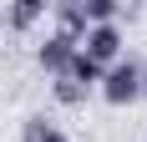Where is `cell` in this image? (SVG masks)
<instances>
[{
    "instance_id": "4",
    "label": "cell",
    "mask_w": 147,
    "mask_h": 142,
    "mask_svg": "<svg viewBox=\"0 0 147 142\" xmlns=\"http://www.w3.org/2000/svg\"><path fill=\"white\" fill-rule=\"evenodd\" d=\"M20 142H71V137H66L46 112H30L26 122H20Z\"/></svg>"
},
{
    "instance_id": "1",
    "label": "cell",
    "mask_w": 147,
    "mask_h": 142,
    "mask_svg": "<svg viewBox=\"0 0 147 142\" xmlns=\"http://www.w3.org/2000/svg\"><path fill=\"white\" fill-rule=\"evenodd\" d=\"M96 91H102L107 107H132V101H142V66H137V61H117V66H107Z\"/></svg>"
},
{
    "instance_id": "3",
    "label": "cell",
    "mask_w": 147,
    "mask_h": 142,
    "mask_svg": "<svg viewBox=\"0 0 147 142\" xmlns=\"http://www.w3.org/2000/svg\"><path fill=\"white\" fill-rule=\"evenodd\" d=\"M71 56H76V41H71V36H61V30H51V36L36 46V66H41L46 76H61V71L71 66Z\"/></svg>"
},
{
    "instance_id": "5",
    "label": "cell",
    "mask_w": 147,
    "mask_h": 142,
    "mask_svg": "<svg viewBox=\"0 0 147 142\" xmlns=\"http://www.w3.org/2000/svg\"><path fill=\"white\" fill-rule=\"evenodd\" d=\"M61 76H71V81H76V86H86V91H96V86H102V66H96L91 56H81V46H76L71 66L61 71Z\"/></svg>"
},
{
    "instance_id": "7",
    "label": "cell",
    "mask_w": 147,
    "mask_h": 142,
    "mask_svg": "<svg viewBox=\"0 0 147 142\" xmlns=\"http://www.w3.org/2000/svg\"><path fill=\"white\" fill-rule=\"evenodd\" d=\"M51 97H56L61 107H81V101H86L91 91H86V86H76L71 76H56V81H51Z\"/></svg>"
},
{
    "instance_id": "2",
    "label": "cell",
    "mask_w": 147,
    "mask_h": 142,
    "mask_svg": "<svg viewBox=\"0 0 147 142\" xmlns=\"http://www.w3.org/2000/svg\"><path fill=\"white\" fill-rule=\"evenodd\" d=\"M81 56H91L102 71L117 66V61H122V30L117 26H91L86 36H81Z\"/></svg>"
},
{
    "instance_id": "8",
    "label": "cell",
    "mask_w": 147,
    "mask_h": 142,
    "mask_svg": "<svg viewBox=\"0 0 147 142\" xmlns=\"http://www.w3.org/2000/svg\"><path fill=\"white\" fill-rule=\"evenodd\" d=\"M142 97H147V66H142Z\"/></svg>"
},
{
    "instance_id": "6",
    "label": "cell",
    "mask_w": 147,
    "mask_h": 142,
    "mask_svg": "<svg viewBox=\"0 0 147 142\" xmlns=\"http://www.w3.org/2000/svg\"><path fill=\"white\" fill-rule=\"evenodd\" d=\"M41 15H46V0H20V5L5 10V26H10V30H30Z\"/></svg>"
}]
</instances>
